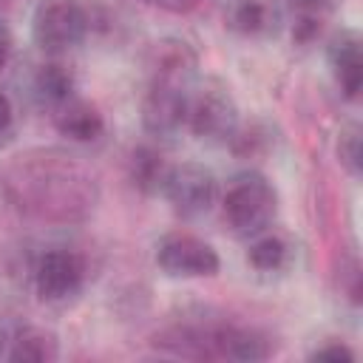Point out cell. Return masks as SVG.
<instances>
[{
    "label": "cell",
    "instance_id": "obj_2",
    "mask_svg": "<svg viewBox=\"0 0 363 363\" xmlns=\"http://www.w3.org/2000/svg\"><path fill=\"white\" fill-rule=\"evenodd\" d=\"M221 207H224V221L233 227V233L252 238L272 224L278 213V193L264 173L244 170L233 176V182L227 184Z\"/></svg>",
    "mask_w": 363,
    "mask_h": 363
},
{
    "label": "cell",
    "instance_id": "obj_12",
    "mask_svg": "<svg viewBox=\"0 0 363 363\" xmlns=\"http://www.w3.org/2000/svg\"><path fill=\"white\" fill-rule=\"evenodd\" d=\"M60 354L57 349V337L45 329L37 326H23L14 337H11V349L6 352L9 360H23V363H43V360H54Z\"/></svg>",
    "mask_w": 363,
    "mask_h": 363
},
{
    "label": "cell",
    "instance_id": "obj_1",
    "mask_svg": "<svg viewBox=\"0 0 363 363\" xmlns=\"http://www.w3.org/2000/svg\"><path fill=\"white\" fill-rule=\"evenodd\" d=\"M3 187L11 204L43 221H74L88 216L96 201L94 176L60 150H31L14 156L6 167Z\"/></svg>",
    "mask_w": 363,
    "mask_h": 363
},
{
    "label": "cell",
    "instance_id": "obj_10",
    "mask_svg": "<svg viewBox=\"0 0 363 363\" xmlns=\"http://www.w3.org/2000/svg\"><path fill=\"white\" fill-rule=\"evenodd\" d=\"M329 65L335 74V82L346 99H357L363 88V60H360V43L354 34H340L329 48Z\"/></svg>",
    "mask_w": 363,
    "mask_h": 363
},
{
    "label": "cell",
    "instance_id": "obj_7",
    "mask_svg": "<svg viewBox=\"0 0 363 363\" xmlns=\"http://www.w3.org/2000/svg\"><path fill=\"white\" fill-rule=\"evenodd\" d=\"M31 278H34V292L40 295V301L57 303V301H65L82 289L85 261L74 250L57 247V250H48L37 258Z\"/></svg>",
    "mask_w": 363,
    "mask_h": 363
},
{
    "label": "cell",
    "instance_id": "obj_22",
    "mask_svg": "<svg viewBox=\"0 0 363 363\" xmlns=\"http://www.w3.org/2000/svg\"><path fill=\"white\" fill-rule=\"evenodd\" d=\"M145 3H150L156 9H164V11H173V14H184V11L199 6V0H145Z\"/></svg>",
    "mask_w": 363,
    "mask_h": 363
},
{
    "label": "cell",
    "instance_id": "obj_16",
    "mask_svg": "<svg viewBox=\"0 0 363 363\" xmlns=\"http://www.w3.org/2000/svg\"><path fill=\"white\" fill-rule=\"evenodd\" d=\"M230 20L241 34H261L272 26V9L267 0H238L230 11Z\"/></svg>",
    "mask_w": 363,
    "mask_h": 363
},
{
    "label": "cell",
    "instance_id": "obj_21",
    "mask_svg": "<svg viewBox=\"0 0 363 363\" xmlns=\"http://www.w3.org/2000/svg\"><path fill=\"white\" fill-rule=\"evenodd\" d=\"M11 51H14V37H11L9 26L0 20V71L9 65V60H11Z\"/></svg>",
    "mask_w": 363,
    "mask_h": 363
},
{
    "label": "cell",
    "instance_id": "obj_18",
    "mask_svg": "<svg viewBox=\"0 0 363 363\" xmlns=\"http://www.w3.org/2000/svg\"><path fill=\"white\" fill-rule=\"evenodd\" d=\"M318 34H320V14H318L315 9H303V11L295 17L292 40H298V43H312Z\"/></svg>",
    "mask_w": 363,
    "mask_h": 363
},
{
    "label": "cell",
    "instance_id": "obj_23",
    "mask_svg": "<svg viewBox=\"0 0 363 363\" xmlns=\"http://www.w3.org/2000/svg\"><path fill=\"white\" fill-rule=\"evenodd\" d=\"M9 6V0H0V9H6Z\"/></svg>",
    "mask_w": 363,
    "mask_h": 363
},
{
    "label": "cell",
    "instance_id": "obj_11",
    "mask_svg": "<svg viewBox=\"0 0 363 363\" xmlns=\"http://www.w3.org/2000/svg\"><path fill=\"white\" fill-rule=\"evenodd\" d=\"M54 125H57L60 136H65L71 142H96L105 133V116L91 102H82L74 96L57 108Z\"/></svg>",
    "mask_w": 363,
    "mask_h": 363
},
{
    "label": "cell",
    "instance_id": "obj_19",
    "mask_svg": "<svg viewBox=\"0 0 363 363\" xmlns=\"http://www.w3.org/2000/svg\"><path fill=\"white\" fill-rule=\"evenodd\" d=\"M309 357L312 360H343V363H352L354 360V352L346 343H340V340H329V343L318 346Z\"/></svg>",
    "mask_w": 363,
    "mask_h": 363
},
{
    "label": "cell",
    "instance_id": "obj_17",
    "mask_svg": "<svg viewBox=\"0 0 363 363\" xmlns=\"http://www.w3.org/2000/svg\"><path fill=\"white\" fill-rule=\"evenodd\" d=\"M337 159H340V164H343L352 176H360V125H357V122H349V125L340 130V139H337Z\"/></svg>",
    "mask_w": 363,
    "mask_h": 363
},
{
    "label": "cell",
    "instance_id": "obj_13",
    "mask_svg": "<svg viewBox=\"0 0 363 363\" xmlns=\"http://www.w3.org/2000/svg\"><path fill=\"white\" fill-rule=\"evenodd\" d=\"M247 264L258 272H278L289 264V244L275 233H258L252 235L247 247Z\"/></svg>",
    "mask_w": 363,
    "mask_h": 363
},
{
    "label": "cell",
    "instance_id": "obj_14",
    "mask_svg": "<svg viewBox=\"0 0 363 363\" xmlns=\"http://www.w3.org/2000/svg\"><path fill=\"white\" fill-rule=\"evenodd\" d=\"M34 91H37V96H40L43 102L60 108L62 102H68V99L74 96V77H71V71H68L65 65H60V62H45V65H40L37 74H34Z\"/></svg>",
    "mask_w": 363,
    "mask_h": 363
},
{
    "label": "cell",
    "instance_id": "obj_5",
    "mask_svg": "<svg viewBox=\"0 0 363 363\" xmlns=\"http://www.w3.org/2000/svg\"><path fill=\"white\" fill-rule=\"evenodd\" d=\"M162 196L173 204V210L182 218H199V216L210 213V207L216 204L218 179L201 162L170 164L164 184H162Z\"/></svg>",
    "mask_w": 363,
    "mask_h": 363
},
{
    "label": "cell",
    "instance_id": "obj_9",
    "mask_svg": "<svg viewBox=\"0 0 363 363\" xmlns=\"http://www.w3.org/2000/svg\"><path fill=\"white\" fill-rule=\"evenodd\" d=\"M147 68H150V77L187 82V77L196 68V51L179 37L156 40L150 45V54H147Z\"/></svg>",
    "mask_w": 363,
    "mask_h": 363
},
{
    "label": "cell",
    "instance_id": "obj_8",
    "mask_svg": "<svg viewBox=\"0 0 363 363\" xmlns=\"http://www.w3.org/2000/svg\"><path fill=\"white\" fill-rule=\"evenodd\" d=\"M187 119V88L184 82L150 77L142 96V125L153 136H173Z\"/></svg>",
    "mask_w": 363,
    "mask_h": 363
},
{
    "label": "cell",
    "instance_id": "obj_4",
    "mask_svg": "<svg viewBox=\"0 0 363 363\" xmlns=\"http://www.w3.org/2000/svg\"><path fill=\"white\" fill-rule=\"evenodd\" d=\"M184 125L193 136L204 142H227L238 128V108L230 91L218 82H204L193 94H187V119Z\"/></svg>",
    "mask_w": 363,
    "mask_h": 363
},
{
    "label": "cell",
    "instance_id": "obj_6",
    "mask_svg": "<svg viewBox=\"0 0 363 363\" xmlns=\"http://www.w3.org/2000/svg\"><path fill=\"white\" fill-rule=\"evenodd\" d=\"M156 264L170 278H213L221 269L216 247L190 233L164 235L156 244Z\"/></svg>",
    "mask_w": 363,
    "mask_h": 363
},
{
    "label": "cell",
    "instance_id": "obj_3",
    "mask_svg": "<svg viewBox=\"0 0 363 363\" xmlns=\"http://www.w3.org/2000/svg\"><path fill=\"white\" fill-rule=\"evenodd\" d=\"M91 14L79 0H40L31 14V37L48 54H62L88 37Z\"/></svg>",
    "mask_w": 363,
    "mask_h": 363
},
{
    "label": "cell",
    "instance_id": "obj_20",
    "mask_svg": "<svg viewBox=\"0 0 363 363\" xmlns=\"http://www.w3.org/2000/svg\"><path fill=\"white\" fill-rule=\"evenodd\" d=\"M14 130V105L11 96L0 91V142Z\"/></svg>",
    "mask_w": 363,
    "mask_h": 363
},
{
    "label": "cell",
    "instance_id": "obj_15",
    "mask_svg": "<svg viewBox=\"0 0 363 363\" xmlns=\"http://www.w3.org/2000/svg\"><path fill=\"white\" fill-rule=\"evenodd\" d=\"M167 167L162 153L153 147H136L130 156V182L142 190V193H162Z\"/></svg>",
    "mask_w": 363,
    "mask_h": 363
}]
</instances>
